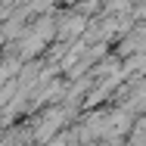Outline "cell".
Instances as JSON below:
<instances>
[{
  "mask_svg": "<svg viewBox=\"0 0 146 146\" xmlns=\"http://www.w3.org/2000/svg\"><path fill=\"white\" fill-rule=\"evenodd\" d=\"M68 121V106H53V109H47L40 121H37V127H34V143L44 146L50 137H56L59 131H62V124Z\"/></svg>",
  "mask_w": 146,
  "mask_h": 146,
  "instance_id": "1",
  "label": "cell"
},
{
  "mask_svg": "<svg viewBox=\"0 0 146 146\" xmlns=\"http://www.w3.org/2000/svg\"><path fill=\"white\" fill-rule=\"evenodd\" d=\"M87 28V16H81V13H68L62 22H56V37L62 44H68V40H75V37H81V31Z\"/></svg>",
  "mask_w": 146,
  "mask_h": 146,
  "instance_id": "2",
  "label": "cell"
},
{
  "mask_svg": "<svg viewBox=\"0 0 146 146\" xmlns=\"http://www.w3.org/2000/svg\"><path fill=\"white\" fill-rule=\"evenodd\" d=\"M44 47H47V40H44V37H37L34 31H25V34L19 37V50H22V56H25V59L40 56V53H44Z\"/></svg>",
  "mask_w": 146,
  "mask_h": 146,
  "instance_id": "3",
  "label": "cell"
},
{
  "mask_svg": "<svg viewBox=\"0 0 146 146\" xmlns=\"http://www.w3.org/2000/svg\"><path fill=\"white\" fill-rule=\"evenodd\" d=\"M6 3H16V0H6Z\"/></svg>",
  "mask_w": 146,
  "mask_h": 146,
  "instance_id": "4",
  "label": "cell"
},
{
  "mask_svg": "<svg viewBox=\"0 0 146 146\" xmlns=\"http://www.w3.org/2000/svg\"><path fill=\"white\" fill-rule=\"evenodd\" d=\"M93 146H96V143H93Z\"/></svg>",
  "mask_w": 146,
  "mask_h": 146,
  "instance_id": "5",
  "label": "cell"
}]
</instances>
